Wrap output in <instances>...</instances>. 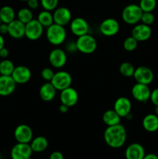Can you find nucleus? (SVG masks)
I'll return each instance as SVG.
<instances>
[{
  "instance_id": "nucleus-9",
  "label": "nucleus",
  "mask_w": 158,
  "mask_h": 159,
  "mask_svg": "<svg viewBox=\"0 0 158 159\" xmlns=\"http://www.w3.org/2000/svg\"><path fill=\"white\" fill-rule=\"evenodd\" d=\"M133 77L138 83L150 85L153 82L154 75H153V71L148 67L139 66L135 68Z\"/></svg>"
},
{
  "instance_id": "nucleus-3",
  "label": "nucleus",
  "mask_w": 158,
  "mask_h": 159,
  "mask_svg": "<svg viewBox=\"0 0 158 159\" xmlns=\"http://www.w3.org/2000/svg\"><path fill=\"white\" fill-rule=\"evenodd\" d=\"M143 11L139 5L129 4L122 12V18L126 24L136 25L140 22Z\"/></svg>"
},
{
  "instance_id": "nucleus-39",
  "label": "nucleus",
  "mask_w": 158,
  "mask_h": 159,
  "mask_svg": "<svg viewBox=\"0 0 158 159\" xmlns=\"http://www.w3.org/2000/svg\"><path fill=\"white\" fill-rule=\"evenodd\" d=\"M49 159H64V155L60 152H54L50 154Z\"/></svg>"
},
{
  "instance_id": "nucleus-7",
  "label": "nucleus",
  "mask_w": 158,
  "mask_h": 159,
  "mask_svg": "<svg viewBox=\"0 0 158 159\" xmlns=\"http://www.w3.org/2000/svg\"><path fill=\"white\" fill-rule=\"evenodd\" d=\"M33 150L29 144L18 143L12 147L10 155L12 159H30Z\"/></svg>"
},
{
  "instance_id": "nucleus-47",
  "label": "nucleus",
  "mask_w": 158,
  "mask_h": 159,
  "mask_svg": "<svg viewBox=\"0 0 158 159\" xmlns=\"http://www.w3.org/2000/svg\"><path fill=\"white\" fill-rule=\"evenodd\" d=\"M2 23V20H1V19H0V24H1Z\"/></svg>"
},
{
  "instance_id": "nucleus-28",
  "label": "nucleus",
  "mask_w": 158,
  "mask_h": 159,
  "mask_svg": "<svg viewBox=\"0 0 158 159\" xmlns=\"http://www.w3.org/2000/svg\"><path fill=\"white\" fill-rule=\"evenodd\" d=\"M17 20L21 21L24 24L33 20V14L32 10L29 8H22L17 12Z\"/></svg>"
},
{
  "instance_id": "nucleus-37",
  "label": "nucleus",
  "mask_w": 158,
  "mask_h": 159,
  "mask_svg": "<svg viewBox=\"0 0 158 159\" xmlns=\"http://www.w3.org/2000/svg\"><path fill=\"white\" fill-rule=\"evenodd\" d=\"M27 3V6L29 9H30L31 10H34V9H38L39 6H40V2L38 0H28L26 2Z\"/></svg>"
},
{
  "instance_id": "nucleus-46",
  "label": "nucleus",
  "mask_w": 158,
  "mask_h": 159,
  "mask_svg": "<svg viewBox=\"0 0 158 159\" xmlns=\"http://www.w3.org/2000/svg\"><path fill=\"white\" fill-rule=\"evenodd\" d=\"M20 1H22V2H27L28 0H20Z\"/></svg>"
},
{
  "instance_id": "nucleus-35",
  "label": "nucleus",
  "mask_w": 158,
  "mask_h": 159,
  "mask_svg": "<svg viewBox=\"0 0 158 159\" xmlns=\"http://www.w3.org/2000/svg\"><path fill=\"white\" fill-rule=\"evenodd\" d=\"M54 74L53 69L50 68H45L41 71V77L44 79L46 82H50L54 77Z\"/></svg>"
},
{
  "instance_id": "nucleus-33",
  "label": "nucleus",
  "mask_w": 158,
  "mask_h": 159,
  "mask_svg": "<svg viewBox=\"0 0 158 159\" xmlns=\"http://www.w3.org/2000/svg\"><path fill=\"white\" fill-rule=\"evenodd\" d=\"M40 2L44 10L51 12L57 8L59 0H40Z\"/></svg>"
},
{
  "instance_id": "nucleus-41",
  "label": "nucleus",
  "mask_w": 158,
  "mask_h": 159,
  "mask_svg": "<svg viewBox=\"0 0 158 159\" xmlns=\"http://www.w3.org/2000/svg\"><path fill=\"white\" fill-rule=\"evenodd\" d=\"M9 50H8L6 48H5V47L0 50V57H2V58L6 59V57L9 56Z\"/></svg>"
},
{
  "instance_id": "nucleus-14",
  "label": "nucleus",
  "mask_w": 158,
  "mask_h": 159,
  "mask_svg": "<svg viewBox=\"0 0 158 159\" xmlns=\"http://www.w3.org/2000/svg\"><path fill=\"white\" fill-rule=\"evenodd\" d=\"M54 23L60 26H66L72 20V15L70 9L67 7H58L54 10L53 13Z\"/></svg>"
},
{
  "instance_id": "nucleus-15",
  "label": "nucleus",
  "mask_w": 158,
  "mask_h": 159,
  "mask_svg": "<svg viewBox=\"0 0 158 159\" xmlns=\"http://www.w3.org/2000/svg\"><path fill=\"white\" fill-rule=\"evenodd\" d=\"M152 35L151 28L148 25L143 23H137L135 25L131 32V36L138 42L146 41L150 38Z\"/></svg>"
},
{
  "instance_id": "nucleus-21",
  "label": "nucleus",
  "mask_w": 158,
  "mask_h": 159,
  "mask_svg": "<svg viewBox=\"0 0 158 159\" xmlns=\"http://www.w3.org/2000/svg\"><path fill=\"white\" fill-rule=\"evenodd\" d=\"M145 155L144 148L138 143L129 144L125 152V157L126 159H143Z\"/></svg>"
},
{
  "instance_id": "nucleus-26",
  "label": "nucleus",
  "mask_w": 158,
  "mask_h": 159,
  "mask_svg": "<svg viewBox=\"0 0 158 159\" xmlns=\"http://www.w3.org/2000/svg\"><path fill=\"white\" fill-rule=\"evenodd\" d=\"M0 19L2 23L9 24L15 19V12L12 7L4 6L0 9Z\"/></svg>"
},
{
  "instance_id": "nucleus-31",
  "label": "nucleus",
  "mask_w": 158,
  "mask_h": 159,
  "mask_svg": "<svg viewBox=\"0 0 158 159\" xmlns=\"http://www.w3.org/2000/svg\"><path fill=\"white\" fill-rule=\"evenodd\" d=\"M139 6L143 12H153L156 6V0H139Z\"/></svg>"
},
{
  "instance_id": "nucleus-8",
  "label": "nucleus",
  "mask_w": 158,
  "mask_h": 159,
  "mask_svg": "<svg viewBox=\"0 0 158 159\" xmlns=\"http://www.w3.org/2000/svg\"><path fill=\"white\" fill-rule=\"evenodd\" d=\"M33 136L32 129L26 124H20L14 130V138L18 143L29 144L33 140Z\"/></svg>"
},
{
  "instance_id": "nucleus-10",
  "label": "nucleus",
  "mask_w": 158,
  "mask_h": 159,
  "mask_svg": "<svg viewBox=\"0 0 158 159\" xmlns=\"http://www.w3.org/2000/svg\"><path fill=\"white\" fill-rule=\"evenodd\" d=\"M120 29L119 22L114 18H108L101 23L99 30L102 35L105 37H112L118 34Z\"/></svg>"
},
{
  "instance_id": "nucleus-25",
  "label": "nucleus",
  "mask_w": 158,
  "mask_h": 159,
  "mask_svg": "<svg viewBox=\"0 0 158 159\" xmlns=\"http://www.w3.org/2000/svg\"><path fill=\"white\" fill-rule=\"evenodd\" d=\"M30 147L33 152H43L47 148L48 141L45 137L38 136L33 139L30 142Z\"/></svg>"
},
{
  "instance_id": "nucleus-16",
  "label": "nucleus",
  "mask_w": 158,
  "mask_h": 159,
  "mask_svg": "<svg viewBox=\"0 0 158 159\" xmlns=\"http://www.w3.org/2000/svg\"><path fill=\"white\" fill-rule=\"evenodd\" d=\"M11 76L16 84H26L31 79L32 73L28 67L25 65H19L15 67Z\"/></svg>"
},
{
  "instance_id": "nucleus-5",
  "label": "nucleus",
  "mask_w": 158,
  "mask_h": 159,
  "mask_svg": "<svg viewBox=\"0 0 158 159\" xmlns=\"http://www.w3.org/2000/svg\"><path fill=\"white\" fill-rule=\"evenodd\" d=\"M50 82L57 91H62L71 86L72 83V77L68 71H60L54 74Z\"/></svg>"
},
{
  "instance_id": "nucleus-38",
  "label": "nucleus",
  "mask_w": 158,
  "mask_h": 159,
  "mask_svg": "<svg viewBox=\"0 0 158 159\" xmlns=\"http://www.w3.org/2000/svg\"><path fill=\"white\" fill-rule=\"evenodd\" d=\"M67 50H68V52H74V51H77V46H76V42L70 41L68 44L66 45Z\"/></svg>"
},
{
  "instance_id": "nucleus-27",
  "label": "nucleus",
  "mask_w": 158,
  "mask_h": 159,
  "mask_svg": "<svg viewBox=\"0 0 158 159\" xmlns=\"http://www.w3.org/2000/svg\"><path fill=\"white\" fill-rule=\"evenodd\" d=\"M37 20L41 23L42 26L43 27H46L51 26L54 23V17H53V14L51 13L50 11L44 10L41 11L40 13L38 14L37 16Z\"/></svg>"
},
{
  "instance_id": "nucleus-20",
  "label": "nucleus",
  "mask_w": 158,
  "mask_h": 159,
  "mask_svg": "<svg viewBox=\"0 0 158 159\" xmlns=\"http://www.w3.org/2000/svg\"><path fill=\"white\" fill-rule=\"evenodd\" d=\"M8 34L14 39H21L25 37V24L17 19L8 24Z\"/></svg>"
},
{
  "instance_id": "nucleus-11",
  "label": "nucleus",
  "mask_w": 158,
  "mask_h": 159,
  "mask_svg": "<svg viewBox=\"0 0 158 159\" xmlns=\"http://www.w3.org/2000/svg\"><path fill=\"white\" fill-rule=\"evenodd\" d=\"M70 30L76 37L85 35L89 32V25L85 19L82 17H76L70 23Z\"/></svg>"
},
{
  "instance_id": "nucleus-13",
  "label": "nucleus",
  "mask_w": 158,
  "mask_h": 159,
  "mask_svg": "<svg viewBox=\"0 0 158 159\" xmlns=\"http://www.w3.org/2000/svg\"><path fill=\"white\" fill-rule=\"evenodd\" d=\"M67 54L60 48H54L49 54V61L51 66L55 68H61L67 63Z\"/></svg>"
},
{
  "instance_id": "nucleus-32",
  "label": "nucleus",
  "mask_w": 158,
  "mask_h": 159,
  "mask_svg": "<svg viewBox=\"0 0 158 159\" xmlns=\"http://www.w3.org/2000/svg\"><path fill=\"white\" fill-rule=\"evenodd\" d=\"M138 41L133 37H128L123 42V48L126 51L131 52L135 51L137 48Z\"/></svg>"
},
{
  "instance_id": "nucleus-29",
  "label": "nucleus",
  "mask_w": 158,
  "mask_h": 159,
  "mask_svg": "<svg viewBox=\"0 0 158 159\" xmlns=\"http://www.w3.org/2000/svg\"><path fill=\"white\" fill-rule=\"evenodd\" d=\"M15 68L13 62L8 59H3L0 61V75H11Z\"/></svg>"
},
{
  "instance_id": "nucleus-44",
  "label": "nucleus",
  "mask_w": 158,
  "mask_h": 159,
  "mask_svg": "<svg viewBox=\"0 0 158 159\" xmlns=\"http://www.w3.org/2000/svg\"><path fill=\"white\" fill-rule=\"evenodd\" d=\"M5 47V39L2 34H0V50Z\"/></svg>"
},
{
  "instance_id": "nucleus-12",
  "label": "nucleus",
  "mask_w": 158,
  "mask_h": 159,
  "mask_svg": "<svg viewBox=\"0 0 158 159\" xmlns=\"http://www.w3.org/2000/svg\"><path fill=\"white\" fill-rule=\"evenodd\" d=\"M131 93L133 97L138 102H146L150 99L151 91H150L148 85H144V84L136 82L132 88Z\"/></svg>"
},
{
  "instance_id": "nucleus-23",
  "label": "nucleus",
  "mask_w": 158,
  "mask_h": 159,
  "mask_svg": "<svg viewBox=\"0 0 158 159\" xmlns=\"http://www.w3.org/2000/svg\"><path fill=\"white\" fill-rule=\"evenodd\" d=\"M143 127L147 131L153 133L158 130V116L156 114H147L143 120Z\"/></svg>"
},
{
  "instance_id": "nucleus-6",
  "label": "nucleus",
  "mask_w": 158,
  "mask_h": 159,
  "mask_svg": "<svg viewBox=\"0 0 158 159\" xmlns=\"http://www.w3.org/2000/svg\"><path fill=\"white\" fill-rule=\"evenodd\" d=\"M43 26L37 20H32L25 24V37L30 40H37L41 37Z\"/></svg>"
},
{
  "instance_id": "nucleus-42",
  "label": "nucleus",
  "mask_w": 158,
  "mask_h": 159,
  "mask_svg": "<svg viewBox=\"0 0 158 159\" xmlns=\"http://www.w3.org/2000/svg\"><path fill=\"white\" fill-rule=\"evenodd\" d=\"M68 109H69V107H67V106L64 105V104L61 103V105L59 107V111L62 113H65L68 111Z\"/></svg>"
},
{
  "instance_id": "nucleus-1",
  "label": "nucleus",
  "mask_w": 158,
  "mask_h": 159,
  "mask_svg": "<svg viewBox=\"0 0 158 159\" xmlns=\"http://www.w3.org/2000/svg\"><path fill=\"white\" fill-rule=\"evenodd\" d=\"M126 130L121 124L114 126H108L104 132L105 143L112 148L122 147L126 141Z\"/></svg>"
},
{
  "instance_id": "nucleus-40",
  "label": "nucleus",
  "mask_w": 158,
  "mask_h": 159,
  "mask_svg": "<svg viewBox=\"0 0 158 159\" xmlns=\"http://www.w3.org/2000/svg\"><path fill=\"white\" fill-rule=\"evenodd\" d=\"M8 31H9V26H8L7 23H2L0 24V34L2 35L8 34Z\"/></svg>"
},
{
  "instance_id": "nucleus-45",
  "label": "nucleus",
  "mask_w": 158,
  "mask_h": 159,
  "mask_svg": "<svg viewBox=\"0 0 158 159\" xmlns=\"http://www.w3.org/2000/svg\"><path fill=\"white\" fill-rule=\"evenodd\" d=\"M155 114L158 116V106H155Z\"/></svg>"
},
{
  "instance_id": "nucleus-18",
  "label": "nucleus",
  "mask_w": 158,
  "mask_h": 159,
  "mask_svg": "<svg viewBox=\"0 0 158 159\" xmlns=\"http://www.w3.org/2000/svg\"><path fill=\"white\" fill-rule=\"evenodd\" d=\"M113 110L121 116V118L126 117L129 113H131V101L125 96L119 97L115 102Z\"/></svg>"
},
{
  "instance_id": "nucleus-30",
  "label": "nucleus",
  "mask_w": 158,
  "mask_h": 159,
  "mask_svg": "<svg viewBox=\"0 0 158 159\" xmlns=\"http://www.w3.org/2000/svg\"><path fill=\"white\" fill-rule=\"evenodd\" d=\"M135 71V68L129 62H123L119 66V72L122 75L125 77H132L133 76Z\"/></svg>"
},
{
  "instance_id": "nucleus-22",
  "label": "nucleus",
  "mask_w": 158,
  "mask_h": 159,
  "mask_svg": "<svg viewBox=\"0 0 158 159\" xmlns=\"http://www.w3.org/2000/svg\"><path fill=\"white\" fill-rule=\"evenodd\" d=\"M57 90L50 82H46L40 88V96L45 102H50L55 98Z\"/></svg>"
},
{
  "instance_id": "nucleus-17",
  "label": "nucleus",
  "mask_w": 158,
  "mask_h": 159,
  "mask_svg": "<svg viewBox=\"0 0 158 159\" xmlns=\"http://www.w3.org/2000/svg\"><path fill=\"white\" fill-rule=\"evenodd\" d=\"M60 100L62 104H64L69 108L75 106L78 101V93L74 88L70 86L60 91Z\"/></svg>"
},
{
  "instance_id": "nucleus-24",
  "label": "nucleus",
  "mask_w": 158,
  "mask_h": 159,
  "mask_svg": "<svg viewBox=\"0 0 158 159\" xmlns=\"http://www.w3.org/2000/svg\"><path fill=\"white\" fill-rule=\"evenodd\" d=\"M102 120L108 127L114 126L120 124L121 116L114 110H108L104 113L102 116Z\"/></svg>"
},
{
  "instance_id": "nucleus-4",
  "label": "nucleus",
  "mask_w": 158,
  "mask_h": 159,
  "mask_svg": "<svg viewBox=\"0 0 158 159\" xmlns=\"http://www.w3.org/2000/svg\"><path fill=\"white\" fill-rule=\"evenodd\" d=\"M75 42L77 51L85 54H92L98 46L95 38L88 34L78 37Z\"/></svg>"
},
{
  "instance_id": "nucleus-34",
  "label": "nucleus",
  "mask_w": 158,
  "mask_h": 159,
  "mask_svg": "<svg viewBox=\"0 0 158 159\" xmlns=\"http://www.w3.org/2000/svg\"><path fill=\"white\" fill-rule=\"evenodd\" d=\"M155 20L154 15L152 13V12H143L142 14V16H141L140 21L142 22V23L146 25H148L150 26L151 24H153V22Z\"/></svg>"
},
{
  "instance_id": "nucleus-43",
  "label": "nucleus",
  "mask_w": 158,
  "mask_h": 159,
  "mask_svg": "<svg viewBox=\"0 0 158 159\" xmlns=\"http://www.w3.org/2000/svg\"><path fill=\"white\" fill-rule=\"evenodd\" d=\"M143 159H158V156L155 154H148V155H145Z\"/></svg>"
},
{
  "instance_id": "nucleus-2",
  "label": "nucleus",
  "mask_w": 158,
  "mask_h": 159,
  "mask_svg": "<svg viewBox=\"0 0 158 159\" xmlns=\"http://www.w3.org/2000/svg\"><path fill=\"white\" fill-rule=\"evenodd\" d=\"M46 37L50 43L54 46H59L66 40V30L64 26L54 23L46 29Z\"/></svg>"
},
{
  "instance_id": "nucleus-19",
  "label": "nucleus",
  "mask_w": 158,
  "mask_h": 159,
  "mask_svg": "<svg viewBox=\"0 0 158 159\" xmlns=\"http://www.w3.org/2000/svg\"><path fill=\"white\" fill-rule=\"evenodd\" d=\"M16 85L11 75H0V96H8L13 93Z\"/></svg>"
},
{
  "instance_id": "nucleus-36",
  "label": "nucleus",
  "mask_w": 158,
  "mask_h": 159,
  "mask_svg": "<svg viewBox=\"0 0 158 159\" xmlns=\"http://www.w3.org/2000/svg\"><path fill=\"white\" fill-rule=\"evenodd\" d=\"M150 99L153 105L158 106V88L151 91Z\"/></svg>"
}]
</instances>
